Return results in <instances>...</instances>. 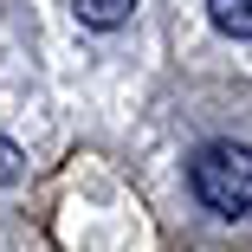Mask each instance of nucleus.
<instances>
[{"label": "nucleus", "instance_id": "2", "mask_svg": "<svg viewBox=\"0 0 252 252\" xmlns=\"http://www.w3.org/2000/svg\"><path fill=\"white\" fill-rule=\"evenodd\" d=\"M78 7V20L91 26V32H117L129 13H136V0H71Z\"/></svg>", "mask_w": 252, "mask_h": 252}, {"label": "nucleus", "instance_id": "4", "mask_svg": "<svg viewBox=\"0 0 252 252\" xmlns=\"http://www.w3.org/2000/svg\"><path fill=\"white\" fill-rule=\"evenodd\" d=\"M20 162H26V156H20V142L0 136V188H13V181H20Z\"/></svg>", "mask_w": 252, "mask_h": 252}, {"label": "nucleus", "instance_id": "1", "mask_svg": "<svg viewBox=\"0 0 252 252\" xmlns=\"http://www.w3.org/2000/svg\"><path fill=\"white\" fill-rule=\"evenodd\" d=\"M188 188H194L200 207L220 214V220L252 214V149L246 142H207V149H194Z\"/></svg>", "mask_w": 252, "mask_h": 252}, {"label": "nucleus", "instance_id": "3", "mask_svg": "<svg viewBox=\"0 0 252 252\" xmlns=\"http://www.w3.org/2000/svg\"><path fill=\"white\" fill-rule=\"evenodd\" d=\"M207 13L226 39H252V0H207Z\"/></svg>", "mask_w": 252, "mask_h": 252}]
</instances>
